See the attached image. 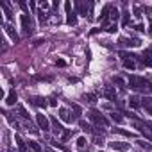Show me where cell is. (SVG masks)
I'll use <instances>...</instances> for the list:
<instances>
[{"label":"cell","instance_id":"cell-1","mask_svg":"<svg viewBox=\"0 0 152 152\" xmlns=\"http://www.w3.org/2000/svg\"><path fill=\"white\" fill-rule=\"evenodd\" d=\"M127 86H129V88H133V90H136V91H147V90L152 91V82H149L147 79L138 77V75H129Z\"/></svg>","mask_w":152,"mask_h":152},{"label":"cell","instance_id":"cell-2","mask_svg":"<svg viewBox=\"0 0 152 152\" xmlns=\"http://www.w3.org/2000/svg\"><path fill=\"white\" fill-rule=\"evenodd\" d=\"M88 118L91 122H95L97 125H104V127H108V120L102 116V113L100 111H97V109H91V111H88Z\"/></svg>","mask_w":152,"mask_h":152},{"label":"cell","instance_id":"cell-3","mask_svg":"<svg viewBox=\"0 0 152 152\" xmlns=\"http://www.w3.org/2000/svg\"><path fill=\"white\" fill-rule=\"evenodd\" d=\"M64 9H66V15H68V16H66V23H68V25H75V23H77V16H75L77 13L72 11V4H70V2H64Z\"/></svg>","mask_w":152,"mask_h":152},{"label":"cell","instance_id":"cell-4","mask_svg":"<svg viewBox=\"0 0 152 152\" xmlns=\"http://www.w3.org/2000/svg\"><path fill=\"white\" fill-rule=\"evenodd\" d=\"M36 122H38V127L39 129H43V131H48L50 129V122H48V118L41 115V113H38L36 115Z\"/></svg>","mask_w":152,"mask_h":152},{"label":"cell","instance_id":"cell-5","mask_svg":"<svg viewBox=\"0 0 152 152\" xmlns=\"http://www.w3.org/2000/svg\"><path fill=\"white\" fill-rule=\"evenodd\" d=\"M20 22H22V29H23L25 34H31L32 27H31V18H29V15H22V16H20Z\"/></svg>","mask_w":152,"mask_h":152},{"label":"cell","instance_id":"cell-6","mask_svg":"<svg viewBox=\"0 0 152 152\" xmlns=\"http://www.w3.org/2000/svg\"><path fill=\"white\" fill-rule=\"evenodd\" d=\"M4 31L7 32V36H9L15 43H16V41H20V36L16 34V31H15V27H13L11 23H5V25H4Z\"/></svg>","mask_w":152,"mask_h":152},{"label":"cell","instance_id":"cell-7","mask_svg":"<svg viewBox=\"0 0 152 152\" xmlns=\"http://www.w3.org/2000/svg\"><path fill=\"white\" fill-rule=\"evenodd\" d=\"M109 149L118 150V152H125V150H129V143H123V141H111V143H109Z\"/></svg>","mask_w":152,"mask_h":152},{"label":"cell","instance_id":"cell-8","mask_svg":"<svg viewBox=\"0 0 152 152\" xmlns=\"http://www.w3.org/2000/svg\"><path fill=\"white\" fill-rule=\"evenodd\" d=\"M15 141H16V145H18L20 152H32V150L27 147V143L22 140V136H20V134H15Z\"/></svg>","mask_w":152,"mask_h":152},{"label":"cell","instance_id":"cell-9","mask_svg":"<svg viewBox=\"0 0 152 152\" xmlns=\"http://www.w3.org/2000/svg\"><path fill=\"white\" fill-rule=\"evenodd\" d=\"M104 97H106V98H109L111 102H115V100H116V91H115L113 86H106V88H104Z\"/></svg>","mask_w":152,"mask_h":152},{"label":"cell","instance_id":"cell-10","mask_svg":"<svg viewBox=\"0 0 152 152\" xmlns=\"http://www.w3.org/2000/svg\"><path fill=\"white\" fill-rule=\"evenodd\" d=\"M120 43L125 45V47H140V45H141V41H140V39H136V38H131V39L122 38V39H120Z\"/></svg>","mask_w":152,"mask_h":152},{"label":"cell","instance_id":"cell-11","mask_svg":"<svg viewBox=\"0 0 152 152\" xmlns=\"http://www.w3.org/2000/svg\"><path fill=\"white\" fill-rule=\"evenodd\" d=\"M59 118H61L63 122H66V123H72V122H74V116H70L68 109H64V108L59 109Z\"/></svg>","mask_w":152,"mask_h":152},{"label":"cell","instance_id":"cell-12","mask_svg":"<svg viewBox=\"0 0 152 152\" xmlns=\"http://www.w3.org/2000/svg\"><path fill=\"white\" fill-rule=\"evenodd\" d=\"M52 125H54V129H52V131H54L56 136H63L64 134V129H63V125L57 122V118H52Z\"/></svg>","mask_w":152,"mask_h":152},{"label":"cell","instance_id":"cell-13","mask_svg":"<svg viewBox=\"0 0 152 152\" xmlns=\"http://www.w3.org/2000/svg\"><path fill=\"white\" fill-rule=\"evenodd\" d=\"M16 100H18L16 91H15V90H11L9 93H7V97H5V104H7V106H15V104H16Z\"/></svg>","mask_w":152,"mask_h":152},{"label":"cell","instance_id":"cell-14","mask_svg":"<svg viewBox=\"0 0 152 152\" xmlns=\"http://www.w3.org/2000/svg\"><path fill=\"white\" fill-rule=\"evenodd\" d=\"M29 100H31L32 106H36V108H45V106H47V102H45L43 97H31Z\"/></svg>","mask_w":152,"mask_h":152},{"label":"cell","instance_id":"cell-15","mask_svg":"<svg viewBox=\"0 0 152 152\" xmlns=\"http://www.w3.org/2000/svg\"><path fill=\"white\" fill-rule=\"evenodd\" d=\"M75 7H77V11H79V15H81V16H86V11H88L90 4H84V2H75Z\"/></svg>","mask_w":152,"mask_h":152},{"label":"cell","instance_id":"cell-16","mask_svg":"<svg viewBox=\"0 0 152 152\" xmlns=\"http://www.w3.org/2000/svg\"><path fill=\"white\" fill-rule=\"evenodd\" d=\"M27 143H29V149H31L32 152H43V149H41V145H39L38 141H34V140H29Z\"/></svg>","mask_w":152,"mask_h":152},{"label":"cell","instance_id":"cell-17","mask_svg":"<svg viewBox=\"0 0 152 152\" xmlns=\"http://www.w3.org/2000/svg\"><path fill=\"white\" fill-rule=\"evenodd\" d=\"M129 106L133 109H138L141 106V102H140V98H138V97H129Z\"/></svg>","mask_w":152,"mask_h":152},{"label":"cell","instance_id":"cell-18","mask_svg":"<svg viewBox=\"0 0 152 152\" xmlns=\"http://www.w3.org/2000/svg\"><path fill=\"white\" fill-rule=\"evenodd\" d=\"M118 18H120V13H118V9L115 7V5H111V11H109V20H113V22H116Z\"/></svg>","mask_w":152,"mask_h":152},{"label":"cell","instance_id":"cell-19","mask_svg":"<svg viewBox=\"0 0 152 152\" xmlns=\"http://www.w3.org/2000/svg\"><path fill=\"white\" fill-rule=\"evenodd\" d=\"M16 111H18V115H20V116H22V118H23V120H29V113H27V109H25V108H23V106H22V104H20V106H18V108H16Z\"/></svg>","mask_w":152,"mask_h":152},{"label":"cell","instance_id":"cell-20","mask_svg":"<svg viewBox=\"0 0 152 152\" xmlns=\"http://www.w3.org/2000/svg\"><path fill=\"white\" fill-rule=\"evenodd\" d=\"M111 120L116 122V123H123V122H125V118H123L120 113H111Z\"/></svg>","mask_w":152,"mask_h":152},{"label":"cell","instance_id":"cell-21","mask_svg":"<svg viewBox=\"0 0 152 152\" xmlns=\"http://www.w3.org/2000/svg\"><path fill=\"white\" fill-rule=\"evenodd\" d=\"M79 125H81V129H82V131H86V133H93V127H91L88 122L81 120V122H79Z\"/></svg>","mask_w":152,"mask_h":152},{"label":"cell","instance_id":"cell-22","mask_svg":"<svg viewBox=\"0 0 152 152\" xmlns=\"http://www.w3.org/2000/svg\"><path fill=\"white\" fill-rule=\"evenodd\" d=\"M123 66L127 68V70H134V68H136L134 59H125V61H123Z\"/></svg>","mask_w":152,"mask_h":152},{"label":"cell","instance_id":"cell-23","mask_svg":"<svg viewBox=\"0 0 152 152\" xmlns=\"http://www.w3.org/2000/svg\"><path fill=\"white\" fill-rule=\"evenodd\" d=\"M115 133L122 134V136H127V138H134V134H133V133H129V131H125V129H115Z\"/></svg>","mask_w":152,"mask_h":152},{"label":"cell","instance_id":"cell-24","mask_svg":"<svg viewBox=\"0 0 152 152\" xmlns=\"http://www.w3.org/2000/svg\"><path fill=\"white\" fill-rule=\"evenodd\" d=\"M138 145H140L143 150H147V152H149V150H152V145H150V143H147V141H143V140L138 141Z\"/></svg>","mask_w":152,"mask_h":152},{"label":"cell","instance_id":"cell-25","mask_svg":"<svg viewBox=\"0 0 152 152\" xmlns=\"http://www.w3.org/2000/svg\"><path fill=\"white\" fill-rule=\"evenodd\" d=\"M84 100L93 104V102H97V95H95V93H88V95H84Z\"/></svg>","mask_w":152,"mask_h":152},{"label":"cell","instance_id":"cell-26","mask_svg":"<svg viewBox=\"0 0 152 152\" xmlns=\"http://www.w3.org/2000/svg\"><path fill=\"white\" fill-rule=\"evenodd\" d=\"M86 143H88V141H86V138H84V136H81V138H79V140H77V147L82 150V149L86 147Z\"/></svg>","mask_w":152,"mask_h":152},{"label":"cell","instance_id":"cell-27","mask_svg":"<svg viewBox=\"0 0 152 152\" xmlns=\"http://www.w3.org/2000/svg\"><path fill=\"white\" fill-rule=\"evenodd\" d=\"M113 82L118 84L120 88H125V81H123V79H120V77H113Z\"/></svg>","mask_w":152,"mask_h":152},{"label":"cell","instance_id":"cell-28","mask_svg":"<svg viewBox=\"0 0 152 152\" xmlns=\"http://www.w3.org/2000/svg\"><path fill=\"white\" fill-rule=\"evenodd\" d=\"M133 13H134L136 16H141V7H140L138 4H134V5H133Z\"/></svg>","mask_w":152,"mask_h":152},{"label":"cell","instance_id":"cell-29","mask_svg":"<svg viewBox=\"0 0 152 152\" xmlns=\"http://www.w3.org/2000/svg\"><path fill=\"white\" fill-rule=\"evenodd\" d=\"M56 66L64 68V66H66V61H64V59H57V61H56Z\"/></svg>","mask_w":152,"mask_h":152},{"label":"cell","instance_id":"cell-30","mask_svg":"<svg viewBox=\"0 0 152 152\" xmlns=\"http://www.w3.org/2000/svg\"><path fill=\"white\" fill-rule=\"evenodd\" d=\"M152 57V48H147L143 52V59H150Z\"/></svg>","mask_w":152,"mask_h":152},{"label":"cell","instance_id":"cell-31","mask_svg":"<svg viewBox=\"0 0 152 152\" xmlns=\"http://www.w3.org/2000/svg\"><path fill=\"white\" fill-rule=\"evenodd\" d=\"M129 15H131V13H129V11H125V13H123V22H122L123 25H127V23H129V18H131Z\"/></svg>","mask_w":152,"mask_h":152},{"label":"cell","instance_id":"cell-32","mask_svg":"<svg viewBox=\"0 0 152 152\" xmlns=\"http://www.w3.org/2000/svg\"><path fill=\"white\" fill-rule=\"evenodd\" d=\"M39 22H41V23H45V22H47V13L39 11Z\"/></svg>","mask_w":152,"mask_h":152},{"label":"cell","instance_id":"cell-33","mask_svg":"<svg viewBox=\"0 0 152 152\" xmlns=\"http://www.w3.org/2000/svg\"><path fill=\"white\" fill-rule=\"evenodd\" d=\"M106 31H108V32H111V34H113V32H116V31H118V29H116V23L109 25V27H106Z\"/></svg>","mask_w":152,"mask_h":152},{"label":"cell","instance_id":"cell-34","mask_svg":"<svg viewBox=\"0 0 152 152\" xmlns=\"http://www.w3.org/2000/svg\"><path fill=\"white\" fill-rule=\"evenodd\" d=\"M39 7H41V11H47L50 5H48V2H41V4H39Z\"/></svg>","mask_w":152,"mask_h":152},{"label":"cell","instance_id":"cell-35","mask_svg":"<svg viewBox=\"0 0 152 152\" xmlns=\"http://www.w3.org/2000/svg\"><path fill=\"white\" fill-rule=\"evenodd\" d=\"M93 141H95V145H102V143H104V140H102V138H98V136L93 138Z\"/></svg>","mask_w":152,"mask_h":152},{"label":"cell","instance_id":"cell-36","mask_svg":"<svg viewBox=\"0 0 152 152\" xmlns=\"http://www.w3.org/2000/svg\"><path fill=\"white\" fill-rule=\"evenodd\" d=\"M70 134H72L70 131H64V134H63V140H68V138H70Z\"/></svg>","mask_w":152,"mask_h":152},{"label":"cell","instance_id":"cell-37","mask_svg":"<svg viewBox=\"0 0 152 152\" xmlns=\"http://www.w3.org/2000/svg\"><path fill=\"white\" fill-rule=\"evenodd\" d=\"M50 106H52V108H56V106H57V100H56V98H50V102H48Z\"/></svg>","mask_w":152,"mask_h":152},{"label":"cell","instance_id":"cell-38","mask_svg":"<svg viewBox=\"0 0 152 152\" xmlns=\"http://www.w3.org/2000/svg\"><path fill=\"white\" fill-rule=\"evenodd\" d=\"M143 109H145V111H147V113H149L150 116H152V106H147V108H143Z\"/></svg>","mask_w":152,"mask_h":152},{"label":"cell","instance_id":"cell-39","mask_svg":"<svg viewBox=\"0 0 152 152\" xmlns=\"http://www.w3.org/2000/svg\"><path fill=\"white\" fill-rule=\"evenodd\" d=\"M20 7H22L23 11H27V4H25V2H23V0H22V2H20Z\"/></svg>","mask_w":152,"mask_h":152},{"label":"cell","instance_id":"cell-40","mask_svg":"<svg viewBox=\"0 0 152 152\" xmlns=\"http://www.w3.org/2000/svg\"><path fill=\"white\" fill-rule=\"evenodd\" d=\"M98 31H102V29H91V31H90V34H91V36H93V34H97V32H98Z\"/></svg>","mask_w":152,"mask_h":152},{"label":"cell","instance_id":"cell-41","mask_svg":"<svg viewBox=\"0 0 152 152\" xmlns=\"http://www.w3.org/2000/svg\"><path fill=\"white\" fill-rule=\"evenodd\" d=\"M43 152H56V150H54V149H50V147H45Z\"/></svg>","mask_w":152,"mask_h":152},{"label":"cell","instance_id":"cell-42","mask_svg":"<svg viewBox=\"0 0 152 152\" xmlns=\"http://www.w3.org/2000/svg\"><path fill=\"white\" fill-rule=\"evenodd\" d=\"M149 34H152V20H150V23H149Z\"/></svg>","mask_w":152,"mask_h":152},{"label":"cell","instance_id":"cell-43","mask_svg":"<svg viewBox=\"0 0 152 152\" xmlns=\"http://www.w3.org/2000/svg\"><path fill=\"white\" fill-rule=\"evenodd\" d=\"M100 152H102V150H100Z\"/></svg>","mask_w":152,"mask_h":152}]
</instances>
